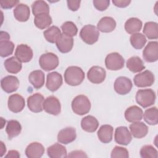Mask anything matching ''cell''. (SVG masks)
<instances>
[{
	"instance_id": "obj_24",
	"label": "cell",
	"mask_w": 158,
	"mask_h": 158,
	"mask_svg": "<svg viewBox=\"0 0 158 158\" xmlns=\"http://www.w3.org/2000/svg\"><path fill=\"white\" fill-rule=\"evenodd\" d=\"M116 22L111 17L106 16L101 18L97 24V29L102 33H110L116 27Z\"/></svg>"
},
{
	"instance_id": "obj_3",
	"label": "cell",
	"mask_w": 158,
	"mask_h": 158,
	"mask_svg": "<svg viewBox=\"0 0 158 158\" xmlns=\"http://www.w3.org/2000/svg\"><path fill=\"white\" fill-rule=\"evenodd\" d=\"M136 102L143 108L148 107L155 102L156 93L152 89H139L136 94Z\"/></svg>"
},
{
	"instance_id": "obj_43",
	"label": "cell",
	"mask_w": 158,
	"mask_h": 158,
	"mask_svg": "<svg viewBox=\"0 0 158 158\" xmlns=\"http://www.w3.org/2000/svg\"><path fill=\"white\" fill-rule=\"evenodd\" d=\"M95 8L99 11H104L109 6V0H94L93 1Z\"/></svg>"
},
{
	"instance_id": "obj_28",
	"label": "cell",
	"mask_w": 158,
	"mask_h": 158,
	"mask_svg": "<svg viewBox=\"0 0 158 158\" xmlns=\"http://www.w3.org/2000/svg\"><path fill=\"white\" fill-rule=\"evenodd\" d=\"M99 126V122L96 117L93 115H87L81 120V128L87 132H94Z\"/></svg>"
},
{
	"instance_id": "obj_39",
	"label": "cell",
	"mask_w": 158,
	"mask_h": 158,
	"mask_svg": "<svg viewBox=\"0 0 158 158\" xmlns=\"http://www.w3.org/2000/svg\"><path fill=\"white\" fill-rule=\"evenodd\" d=\"M14 44L9 40H0V56L7 57L13 53Z\"/></svg>"
},
{
	"instance_id": "obj_29",
	"label": "cell",
	"mask_w": 158,
	"mask_h": 158,
	"mask_svg": "<svg viewBox=\"0 0 158 158\" xmlns=\"http://www.w3.org/2000/svg\"><path fill=\"white\" fill-rule=\"evenodd\" d=\"M127 67L133 73L141 72L145 69L143 61L138 56H133L129 58L126 63Z\"/></svg>"
},
{
	"instance_id": "obj_36",
	"label": "cell",
	"mask_w": 158,
	"mask_h": 158,
	"mask_svg": "<svg viewBox=\"0 0 158 158\" xmlns=\"http://www.w3.org/2000/svg\"><path fill=\"white\" fill-rule=\"evenodd\" d=\"M144 121L150 125H156L158 123V110L156 107H150L144 111Z\"/></svg>"
},
{
	"instance_id": "obj_11",
	"label": "cell",
	"mask_w": 158,
	"mask_h": 158,
	"mask_svg": "<svg viewBox=\"0 0 158 158\" xmlns=\"http://www.w3.org/2000/svg\"><path fill=\"white\" fill-rule=\"evenodd\" d=\"M143 57L147 62H155L158 60V43L150 41L143 51Z\"/></svg>"
},
{
	"instance_id": "obj_23",
	"label": "cell",
	"mask_w": 158,
	"mask_h": 158,
	"mask_svg": "<svg viewBox=\"0 0 158 158\" xmlns=\"http://www.w3.org/2000/svg\"><path fill=\"white\" fill-rule=\"evenodd\" d=\"M15 19L22 22H27L30 15V10L29 7L25 4L20 3L16 6L13 10Z\"/></svg>"
},
{
	"instance_id": "obj_38",
	"label": "cell",
	"mask_w": 158,
	"mask_h": 158,
	"mask_svg": "<svg viewBox=\"0 0 158 158\" xmlns=\"http://www.w3.org/2000/svg\"><path fill=\"white\" fill-rule=\"evenodd\" d=\"M61 34L59 28L57 26H51L43 32V35L47 41L51 43H56L57 38Z\"/></svg>"
},
{
	"instance_id": "obj_7",
	"label": "cell",
	"mask_w": 158,
	"mask_h": 158,
	"mask_svg": "<svg viewBox=\"0 0 158 158\" xmlns=\"http://www.w3.org/2000/svg\"><path fill=\"white\" fill-rule=\"evenodd\" d=\"M154 81L155 77L153 73L148 70L136 74L133 78L135 85L139 88L151 86Z\"/></svg>"
},
{
	"instance_id": "obj_25",
	"label": "cell",
	"mask_w": 158,
	"mask_h": 158,
	"mask_svg": "<svg viewBox=\"0 0 158 158\" xmlns=\"http://www.w3.org/2000/svg\"><path fill=\"white\" fill-rule=\"evenodd\" d=\"M47 153L51 158H64L67 157L65 147L59 143H54L48 147Z\"/></svg>"
},
{
	"instance_id": "obj_35",
	"label": "cell",
	"mask_w": 158,
	"mask_h": 158,
	"mask_svg": "<svg viewBox=\"0 0 158 158\" xmlns=\"http://www.w3.org/2000/svg\"><path fill=\"white\" fill-rule=\"evenodd\" d=\"M31 10L35 16L42 14H49V5L46 2L42 0L34 1L31 4Z\"/></svg>"
},
{
	"instance_id": "obj_34",
	"label": "cell",
	"mask_w": 158,
	"mask_h": 158,
	"mask_svg": "<svg viewBox=\"0 0 158 158\" xmlns=\"http://www.w3.org/2000/svg\"><path fill=\"white\" fill-rule=\"evenodd\" d=\"M52 22V20L51 17L47 14H42L36 15L34 19V23L35 26L41 30L49 27Z\"/></svg>"
},
{
	"instance_id": "obj_1",
	"label": "cell",
	"mask_w": 158,
	"mask_h": 158,
	"mask_svg": "<svg viewBox=\"0 0 158 158\" xmlns=\"http://www.w3.org/2000/svg\"><path fill=\"white\" fill-rule=\"evenodd\" d=\"M85 79L83 70L78 66H70L64 72V80L70 86H78Z\"/></svg>"
},
{
	"instance_id": "obj_45",
	"label": "cell",
	"mask_w": 158,
	"mask_h": 158,
	"mask_svg": "<svg viewBox=\"0 0 158 158\" xmlns=\"http://www.w3.org/2000/svg\"><path fill=\"white\" fill-rule=\"evenodd\" d=\"M68 8L72 11H77L79 8L81 3V1L67 0V1Z\"/></svg>"
},
{
	"instance_id": "obj_31",
	"label": "cell",
	"mask_w": 158,
	"mask_h": 158,
	"mask_svg": "<svg viewBox=\"0 0 158 158\" xmlns=\"http://www.w3.org/2000/svg\"><path fill=\"white\" fill-rule=\"evenodd\" d=\"M142 22L140 19L136 17L128 19L125 23V30L128 34L138 33L142 28Z\"/></svg>"
},
{
	"instance_id": "obj_44",
	"label": "cell",
	"mask_w": 158,
	"mask_h": 158,
	"mask_svg": "<svg viewBox=\"0 0 158 158\" xmlns=\"http://www.w3.org/2000/svg\"><path fill=\"white\" fill-rule=\"evenodd\" d=\"M19 1L16 0H1V7L4 9H9L14 7L15 5L19 4Z\"/></svg>"
},
{
	"instance_id": "obj_42",
	"label": "cell",
	"mask_w": 158,
	"mask_h": 158,
	"mask_svg": "<svg viewBox=\"0 0 158 158\" xmlns=\"http://www.w3.org/2000/svg\"><path fill=\"white\" fill-rule=\"evenodd\" d=\"M110 157L112 158H116V157L128 158L129 157L128 151L125 148L116 146L112 149L111 152Z\"/></svg>"
},
{
	"instance_id": "obj_26",
	"label": "cell",
	"mask_w": 158,
	"mask_h": 158,
	"mask_svg": "<svg viewBox=\"0 0 158 158\" xmlns=\"http://www.w3.org/2000/svg\"><path fill=\"white\" fill-rule=\"evenodd\" d=\"M44 73L40 70H33L28 75L29 82L36 89L41 88L44 84Z\"/></svg>"
},
{
	"instance_id": "obj_5",
	"label": "cell",
	"mask_w": 158,
	"mask_h": 158,
	"mask_svg": "<svg viewBox=\"0 0 158 158\" xmlns=\"http://www.w3.org/2000/svg\"><path fill=\"white\" fill-rule=\"evenodd\" d=\"M59 64L57 56L52 52L43 54L39 59V64L41 68L46 72L55 69Z\"/></svg>"
},
{
	"instance_id": "obj_33",
	"label": "cell",
	"mask_w": 158,
	"mask_h": 158,
	"mask_svg": "<svg viewBox=\"0 0 158 158\" xmlns=\"http://www.w3.org/2000/svg\"><path fill=\"white\" fill-rule=\"evenodd\" d=\"M143 33L149 40L158 38V24L155 22H146L143 28Z\"/></svg>"
},
{
	"instance_id": "obj_17",
	"label": "cell",
	"mask_w": 158,
	"mask_h": 158,
	"mask_svg": "<svg viewBox=\"0 0 158 158\" xmlns=\"http://www.w3.org/2000/svg\"><path fill=\"white\" fill-rule=\"evenodd\" d=\"M63 80L62 75L57 72H52L47 75L46 86L51 91H57L62 85Z\"/></svg>"
},
{
	"instance_id": "obj_4",
	"label": "cell",
	"mask_w": 158,
	"mask_h": 158,
	"mask_svg": "<svg viewBox=\"0 0 158 158\" xmlns=\"http://www.w3.org/2000/svg\"><path fill=\"white\" fill-rule=\"evenodd\" d=\"M80 36L85 43L92 45L98 41L99 32L95 26L90 24L86 25L81 29Z\"/></svg>"
},
{
	"instance_id": "obj_6",
	"label": "cell",
	"mask_w": 158,
	"mask_h": 158,
	"mask_svg": "<svg viewBox=\"0 0 158 158\" xmlns=\"http://www.w3.org/2000/svg\"><path fill=\"white\" fill-rule=\"evenodd\" d=\"M125 60L118 52H111L107 55L105 59V65L110 70H118L124 67Z\"/></svg>"
},
{
	"instance_id": "obj_22",
	"label": "cell",
	"mask_w": 158,
	"mask_h": 158,
	"mask_svg": "<svg viewBox=\"0 0 158 158\" xmlns=\"http://www.w3.org/2000/svg\"><path fill=\"white\" fill-rule=\"evenodd\" d=\"M131 134L135 138H143L148 133V126L142 122H136L130 124L129 126Z\"/></svg>"
},
{
	"instance_id": "obj_8",
	"label": "cell",
	"mask_w": 158,
	"mask_h": 158,
	"mask_svg": "<svg viewBox=\"0 0 158 158\" xmlns=\"http://www.w3.org/2000/svg\"><path fill=\"white\" fill-rule=\"evenodd\" d=\"M43 107L46 112L53 115H57L61 112L60 102L54 96H48L44 100Z\"/></svg>"
},
{
	"instance_id": "obj_16",
	"label": "cell",
	"mask_w": 158,
	"mask_h": 158,
	"mask_svg": "<svg viewBox=\"0 0 158 158\" xmlns=\"http://www.w3.org/2000/svg\"><path fill=\"white\" fill-rule=\"evenodd\" d=\"M56 44L58 50L62 53L70 52L73 46V39L72 37L61 33L56 41Z\"/></svg>"
},
{
	"instance_id": "obj_12",
	"label": "cell",
	"mask_w": 158,
	"mask_h": 158,
	"mask_svg": "<svg viewBox=\"0 0 158 158\" xmlns=\"http://www.w3.org/2000/svg\"><path fill=\"white\" fill-rule=\"evenodd\" d=\"M115 141L121 145L127 146L132 139L131 134L127 127H118L115 129L114 134Z\"/></svg>"
},
{
	"instance_id": "obj_41",
	"label": "cell",
	"mask_w": 158,
	"mask_h": 158,
	"mask_svg": "<svg viewBox=\"0 0 158 158\" xmlns=\"http://www.w3.org/2000/svg\"><path fill=\"white\" fill-rule=\"evenodd\" d=\"M61 30L64 34L71 37L76 36L78 33V28L76 25L71 21L64 22L61 25Z\"/></svg>"
},
{
	"instance_id": "obj_13",
	"label": "cell",
	"mask_w": 158,
	"mask_h": 158,
	"mask_svg": "<svg viewBox=\"0 0 158 158\" xmlns=\"http://www.w3.org/2000/svg\"><path fill=\"white\" fill-rule=\"evenodd\" d=\"M33 56L32 49L28 45L20 44L15 49V57L21 62H30Z\"/></svg>"
},
{
	"instance_id": "obj_46",
	"label": "cell",
	"mask_w": 158,
	"mask_h": 158,
	"mask_svg": "<svg viewBox=\"0 0 158 158\" xmlns=\"http://www.w3.org/2000/svg\"><path fill=\"white\" fill-rule=\"evenodd\" d=\"M112 3L117 7L120 8H124L127 7L130 3L131 1L128 0H113Z\"/></svg>"
},
{
	"instance_id": "obj_2",
	"label": "cell",
	"mask_w": 158,
	"mask_h": 158,
	"mask_svg": "<svg viewBox=\"0 0 158 158\" xmlns=\"http://www.w3.org/2000/svg\"><path fill=\"white\" fill-rule=\"evenodd\" d=\"M71 106L73 112L79 115L88 114L91 109V102L89 99L83 94L75 97L72 101Z\"/></svg>"
},
{
	"instance_id": "obj_40",
	"label": "cell",
	"mask_w": 158,
	"mask_h": 158,
	"mask_svg": "<svg viewBox=\"0 0 158 158\" xmlns=\"http://www.w3.org/2000/svg\"><path fill=\"white\" fill-rule=\"evenodd\" d=\"M139 154L142 158H157L158 157L157 149L150 144L143 146L140 149Z\"/></svg>"
},
{
	"instance_id": "obj_10",
	"label": "cell",
	"mask_w": 158,
	"mask_h": 158,
	"mask_svg": "<svg viewBox=\"0 0 158 158\" xmlns=\"http://www.w3.org/2000/svg\"><path fill=\"white\" fill-rule=\"evenodd\" d=\"M106 77V72L104 69L99 66H93L87 73L88 80L94 84L102 83Z\"/></svg>"
},
{
	"instance_id": "obj_30",
	"label": "cell",
	"mask_w": 158,
	"mask_h": 158,
	"mask_svg": "<svg viewBox=\"0 0 158 158\" xmlns=\"http://www.w3.org/2000/svg\"><path fill=\"white\" fill-rule=\"evenodd\" d=\"M21 131L22 126L19 121L16 120H10L7 122L6 131L9 139H12L13 138L19 135Z\"/></svg>"
},
{
	"instance_id": "obj_37",
	"label": "cell",
	"mask_w": 158,
	"mask_h": 158,
	"mask_svg": "<svg viewBox=\"0 0 158 158\" xmlns=\"http://www.w3.org/2000/svg\"><path fill=\"white\" fill-rule=\"evenodd\" d=\"M130 41L131 46L136 49H142L146 43L147 40L144 35L140 33H135L131 35Z\"/></svg>"
},
{
	"instance_id": "obj_47",
	"label": "cell",
	"mask_w": 158,
	"mask_h": 158,
	"mask_svg": "<svg viewBox=\"0 0 158 158\" xmlns=\"http://www.w3.org/2000/svg\"><path fill=\"white\" fill-rule=\"evenodd\" d=\"M69 157H87L88 156L85 154V152L81 150L73 151L70 152L68 155Z\"/></svg>"
},
{
	"instance_id": "obj_48",
	"label": "cell",
	"mask_w": 158,
	"mask_h": 158,
	"mask_svg": "<svg viewBox=\"0 0 158 158\" xmlns=\"http://www.w3.org/2000/svg\"><path fill=\"white\" fill-rule=\"evenodd\" d=\"M6 157H12V158H19L20 157L19 152L16 150H10L5 156Z\"/></svg>"
},
{
	"instance_id": "obj_49",
	"label": "cell",
	"mask_w": 158,
	"mask_h": 158,
	"mask_svg": "<svg viewBox=\"0 0 158 158\" xmlns=\"http://www.w3.org/2000/svg\"><path fill=\"white\" fill-rule=\"evenodd\" d=\"M10 36L6 31H1L0 32V40H9Z\"/></svg>"
},
{
	"instance_id": "obj_21",
	"label": "cell",
	"mask_w": 158,
	"mask_h": 158,
	"mask_svg": "<svg viewBox=\"0 0 158 158\" xmlns=\"http://www.w3.org/2000/svg\"><path fill=\"white\" fill-rule=\"evenodd\" d=\"M25 153L28 158H40L44 153V148L40 143L33 142L27 146Z\"/></svg>"
},
{
	"instance_id": "obj_9",
	"label": "cell",
	"mask_w": 158,
	"mask_h": 158,
	"mask_svg": "<svg viewBox=\"0 0 158 158\" xmlns=\"http://www.w3.org/2000/svg\"><path fill=\"white\" fill-rule=\"evenodd\" d=\"M133 86L131 80L126 77H119L114 82V90L120 95H125L130 92Z\"/></svg>"
},
{
	"instance_id": "obj_14",
	"label": "cell",
	"mask_w": 158,
	"mask_h": 158,
	"mask_svg": "<svg viewBox=\"0 0 158 158\" xmlns=\"http://www.w3.org/2000/svg\"><path fill=\"white\" fill-rule=\"evenodd\" d=\"M7 106L11 112L18 113L24 109L25 101L21 95L19 94H13L9 97Z\"/></svg>"
},
{
	"instance_id": "obj_19",
	"label": "cell",
	"mask_w": 158,
	"mask_h": 158,
	"mask_svg": "<svg viewBox=\"0 0 158 158\" xmlns=\"http://www.w3.org/2000/svg\"><path fill=\"white\" fill-rule=\"evenodd\" d=\"M77 138L76 130L73 127H66L59 131L57 135L59 143L68 144L75 140Z\"/></svg>"
},
{
	"instance_id": "obj_20",
	"label": "cell",
	"mask_w": 158,
	"mask_h": 158,
	"mask_svg": "<svg viewBox=\"0 0 158 158\" xmlns=\"http://www.w3.org/2000/svg\"><path fill=\"white\" fill-rule=\"evenodd\" d=\"M125 118L131 123L140 121L143 117V111L142 109L137 106H132L129 107L125 111Z\"/></svg>"
},
{
	"instance_id": "obj_50",
	"label": "cell",
	"mask_w": 158,
	"mask_h": 158,
	"mask_svg": "<svg viewBox=\"0 0 158 158\" xmlns=\"http://www.w3.org/2000/svg\"><path fill=\"white\" fill-rule=\"evenodd\" d=\"M0 143H1V150H0L1 154H0V156L2 157V156L6 152V146L4 145V143L2 141H1Z\"/></svg>"
},
{
	"instance_id": "obj_15",
	"label": "cell",
	"mask_w": 158,
	"mask_h": 158,
	"mask_svg": "<svg viewBox=\"0 0 158 158\" xmlns=\"http://www.w3.org/2000/svg\"><path fill=\"white\" fill-rule=\"evenodd\" d=\"M44 100V96L40 93H35L30 96L27 99V106L29 110L35 113L42 112Z\"/></svg>"
},
{
	"instance_id": "obj_27",
	"label": "cell",
	"mask_w": 158,
	"mask_h": 158,
	"mask_svg": "<svg viewBox=\"0 0 158 158\" xmlns=\"http://www.w3.org/2000/svg\"><path fill=\"white\" fill-rule=\"evenodd\" d=\"M114 128L110 125H102L98 131L99 139L103 143H109L112 140Z\"/></svg>"
},
{
	"instance_id": "obj_32",
	"label": "cell",
	"mask_w": 158,
	"mask_h": 158,
	"mask_svg": "<svg viewBox=\"0 0 158 158\" xmlns=\"http://www.w3.org/2000/svg\"><path fill=\"white\" fill-rule=\"evenodd\" d=\"M4 65L6 70L10 73H17L22 68V62H20L15 56H12L6 59Z\"/></svg>"
},
{
	"instance_id": "obj_18",
	"label": "cell",
	"mask_w": 158,
	"mask_h": 158,
	"mask_svg": "<svg viewBox=\"0 0 158 158\" xmlns=\"http://www.w3.org/2000/svg\"><path fill=\"white\" fill-rule=\"evenodd\" d=\"M1 86L4 91L7 93H13L19 87V80L17 77L13 75H8L2 78Z\"/></svg>"
}]
</instances>
